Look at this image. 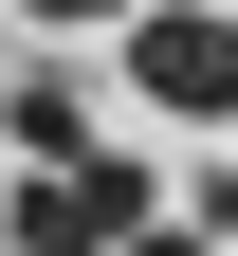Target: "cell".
<instances>
[{"instance_id": "1", "label": "cell", "mask_w": 238, "mask_h": 256, "mask_svg": "<svg viewBox=\"0 0 238 256\" xmlns=\"http://www.w3.org/2000/svg\"><path fill=\"white\" fill-rule=\"evenodd\" d=\"M128 92H147L165 128H220V110H238V18H201V0H128Z\"/></svg>"}, {"instance_id": "2", "label": "cell", "mask_w": 238, "mask_h": 256, "mask_svg": "<svg viewBox=\"0 0 238 256\" xmlns=\"http://www.w3.org/2000/svg\"><path fill=\"white\" fill-rule=\"evenodd\" d=\"M0 110H19V165H92V92L74 74H19Z\"/></svg>"}, {"instance_id": "3", "label": "cell", "mask_w": 238, "mask_h": 256, "mask_svg": "<svg viewBox=\"0 0 238 256\" xmlns=\"http://www.w3.org/2000/svg\"><path fill=\"white\" fill-rule=\"evenodd\" d=\"M110 256H201V220H128V238H110Z\"/></svg>"}, {"instance_id": "4", "label": "cell", "mask_w": 238, "mask_h": 256, "mask_svg": "<svg viewBox=\"0 0 238 256\" xmlns=\"http://www.w3.org/2000/svg\"><path fill=\"white\" fill-rule=\"evenodd\" d=\"M37 18H128V0H37Z\"/></svg>"}]
</instances>
